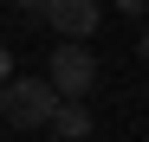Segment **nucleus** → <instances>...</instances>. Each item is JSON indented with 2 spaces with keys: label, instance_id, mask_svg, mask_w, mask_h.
<instances>
[{
  "label": "nucleus",
  "instance_id": "4",
  "mask_svg": "<svg viewBox=\"0 0 149 142\" xmlns=\"http://www.w3.org/2000/svg\"><path fill=\"white\" fill-rule=\"evenodd\" d=\"M45 129L65 136V142H84V136H91V103H84V97H58V110H52Z\"/></svg>",
  "mask_w": 149,
  "mask_h": 142
},
{
  "label": "nucleus",
  "instance_id": "7",
  "mask_svg": "<svg viewBox=\"0 0 149 142\" xmlns=\"http://www.w3.org/2000/svg\"><path fill=\"white\" fill-rule=\"evenodd\" d=\"M13 7H26V13H39V0H13Z\"/></svg>",
  "mask_w": 149,
  "mask_h": 142
},
{
  "label": "nucleus",
  "instance_id": "1",
  "mask_svg": "<svg viewBox=\"0 0 149 142\" xmlns=\"http://www.w3.org/2000/svg\"><path fill=\"white\" fill-rule=\"evenodd\" d=\"M52 110H58L52 78H7L0 84V116H7L13 129H45Z\"/></svg>",
  "mask_w": 149,
  "mask_h": 142
},
{
  "label": "nucleus",
  "instance_id": "8",
  "mask_svg": "<svg viewBox=\"0 0 149 142\" xmlns=\"http://www.w3.org/2000/svg\"><path fill=\"white\" fill-rule=\"evenodd\" d=\"M143 58H149V32H143Z\"/></svg>",
  "mask_w": 149,
  "mask_h": 142
},
{
  "label": "nucleus",
  "instance_id": "5",
  "mask_svg": "<svg viewBox=\"0 0 149 142\" xmlns=\"http://www.w3.org/2000/svg\"><path fill=\"white\" fill-rule=\"evenodd\" d=\"M7 78H13V52L0 45V84H7Z\"/></svg>",
  "mask_w": 149,
  "mask_h": 142
},
{
  "label": "nucleus",
  "instance_id": "6",
  "mask_svg": "<svg viewBox=\"0 0 149 142\" xmlns=\"http://www.w3.org/2000/svg\"><path fill=\"white\" fill-rule=\"evenodd\" d=\"M117 7H123V13H136V19H143V13H149V0H117Z\"/></svg>",
  "mask_w": 149,
  "mask_h": 142
},
{
  "label": "nucleus",
  "instance_id": "3",
  "mask_svg": "<svg viewBox=\"0 0 149 142\" xmlns=\"http://www.w3.org/2000/svg\"><path fill=\"white\" fill-rule=\"evenodd\" d=\"M39 13H45V26L58 39H91L104 26V7L97 0H39Z\"/></svg>",
  "mask_w": 149,
  "mask_h": 142
},
{
  "label": "nucleus",
  "instance_id": "2",
  "mask_svg": "<svg viewBox=\"0 0 149 142\" xmlns=\"http://www.w3.org/2000/svg\"><path fill=\"white\" fill-rule=\"evenodd\" d=\"M45 78H52L58 97H84V103H91V84H97V58H91V45H84V39H58L52 58H45Z\"/></svg>",
  "mask_w": 149,
  "mask_h": 142
}]
</instances>
